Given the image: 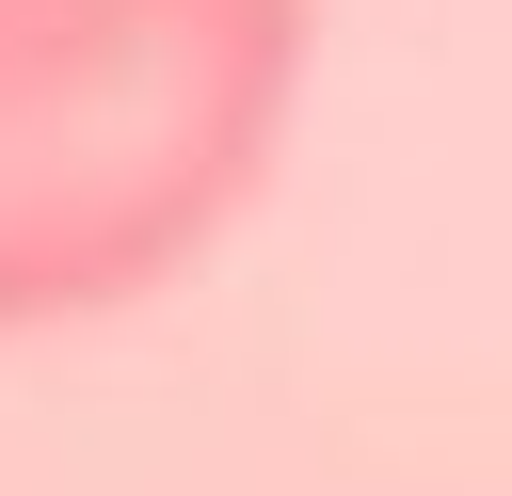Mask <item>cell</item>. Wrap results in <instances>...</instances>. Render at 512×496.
Returning <instances> with one entry per match:
<instances>
[{"label":"cell","instance_id":"1","mask_svg":"<svg viewBox=\"0 0 512 496\" xmlns=\"http://www.w3.org/2000/svg\"><path fill=\"white\" fill-rule=\"evenodd\" d=\"M320 0H0V336L176 288L288 160Z\"/></svg>","mask_w":512,"mask_h":496}]
</instances>
